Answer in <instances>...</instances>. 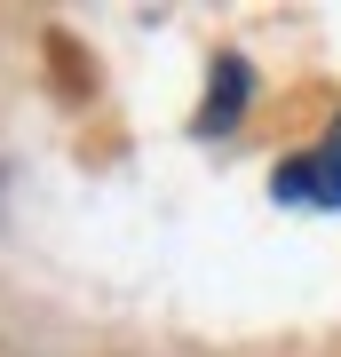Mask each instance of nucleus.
I'll use <instances>...</instances> for the list:
<instances>
[{
    "label": "nucleus",
    "instance_id": "obj_1",
    "mask_svg": "<svg viewBox=\"0 0 341 357\" xmlns=\"http://www.w3.org/2000/svg\"><path fill=\"white\" fill-rule=\"evenodd\" d=\"M286 206H341V119L326 128V143L317 151H294L278 167V183H270Z\"/></svg>",
    "mask_w": 341,
    "mask_h": 357
},
{
    "label": "nucleus",
    "instance_id": "obj_2",
    "mask_svg": "<svg viewBox=\"0 0 341 357\" xmlns=\"http://www.w3.org/2000/svg\"><path fill=\"white\" fill-rule=\"evenodd\" d=\"M246 88H254L246 56H215V79H206V103H199V135H230V128H238Z\"/></svg>",
    "mask_w": 341,
    "mask_h": 357
}]
</instances>
